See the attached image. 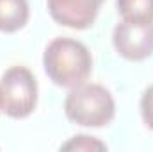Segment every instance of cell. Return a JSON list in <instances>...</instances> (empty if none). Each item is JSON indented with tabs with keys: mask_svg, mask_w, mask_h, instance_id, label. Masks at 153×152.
I'll list each match as a JSON object with an SVG mask.
<instances>
[{
	"mask_svg": "<svg viewBox=\"0 0 153 152\" xmlns=\"http://www.w3.org/2000/svg\"><path fill=\"white\" fill-rule=\"evenodd\" d=\"M116 7L126 22L153 23V0H116Z\"/></svg>",
	"mask_w": 153,
	"mask_h": 152,
	"instance_id": "cell-7",
	"label": "cell"
},
{
	"mask_svg": "<svg viewBox=\"0 0 153 152\" xmlns=\"http://www.w3.org/2000/svg\"><path fill=\"white\" fill-rule=\"evenodd\" d=\"M105 0H46L50 16L64 27L84 31L89 29Z\"/></svg>",
	"mask_w": 153,
	"mask_h": 152,
	"instance_id": "cell-5",
	"label": "cell"
},
{
	"mask_svg": "<svg viewBox=\"0 0 153 152\" xmlns=\"http://www.w3.org/2000/svg\"><path fill=\"white\" fill-rule=\"evenodd\" d=\"M141 116L144 125L153 131V84L148 86L141 97Z\"/></svg>",
	"mask_w": 153,
	"mask_h": 152,
	"instance_id": "cell-9",
	"label": "cell"
},
{
	"mask_svg": "<svg viewBox=\"0 0 153 152\" xmlns=\"http://www.w3.org/2000/svg\"><path fill=\"white\" fill-rule=\"evenodd\" d=\"M61 150H107V145L94 136L78 134L61 145Z\"/></svg>",
	"mask_w": 153,
	"mask_h": 152,
	"instance_id": "cell-8",
	"label": "cell"
},
{
	"mask_svg": "<svg viewBox=\"0 0 153 152\" xmlns=\"http://www.w3.org/2000/svg\"><path fill=\"white\" fill-rule=\"evenodd\" d=\"M64 113L68 120L82 127H103L112 122L116 102L112 93L94 82H82L66 95Z\"/></svg>",
	"mask_w": 153,
	"mask_h": 152,
	"instance_id": "cell-2",
	"label": "cell"
},
{
	"mask_svg": "<svg viewBox=\"0 0 153 152\" xmlns=\"http://www.w3.org/2000/svg\"><path fill=\"white\" fill-rule=\"evenodd\" d=\"M112 43L121 57L128 61H144L153 54V23L121 20L114 27Z\"/></svg>",
	"mask_w": 153,
	"mask_h": 152,
	"instance_id": "cell-4",
	"label": "cell"
},
{
	"mask_svg": "<svg viewBox=\"0 0 153 152\" xmlns=\"http://www.w3.org/2000/svg\"><path fill=\"white\" fill-rule=\"evenodd\" d=\"M43 66L53 84L75 88L91 75L93 56L82 41L73 38H55L45 48Z\"/></svg>",
	"mask_w": 153,
	"mask_h": 152,
	"instance_id": "cell-1",
	"label": "cell"
},
{
	"mask_svg": "<svg viewBox=\"0 0 153 152\" xmlns=\"http://www.w3.org/2000/svg\"><path fill=\"white\" fill-rule=\"evenodd\" d=\"M0 111H2V97H0Z\"/></svg>",
	"mask_w": 153,
	"mask_h": 152,
	"instance_id": "cell-10",
	"label": "cell"
},
{
	"mask_svg": "<svg viewBox=\"0 0 153 152\" xmlns=\"http://www.w3.org/2000/svg\"><path fill=\"white\" fill-rule=\"evenodd\" d=\"M27 0H0V32H16L29 22Z\"/></svg>",
	"mask_w": 153,
	"mask_h": 152,
	"instance_id": "cell-6",
	"label": "cell"
},
{
	"mask_svg": "<svg viewBox=\"0 0 153 152\" xmlns=\"http://www.w3.org/2000/svg\"><path fill=\"white\" fill-rule=\"evenodd\" d=\"M2 111L11 118H27L38 104V82L27 66H11L0 77Z\"/></svg>",
	"mask_w": 153,
	"mask_h": 152,
	"instance_id": "cell-3",
	"label": "cell"
}]
</instances>
